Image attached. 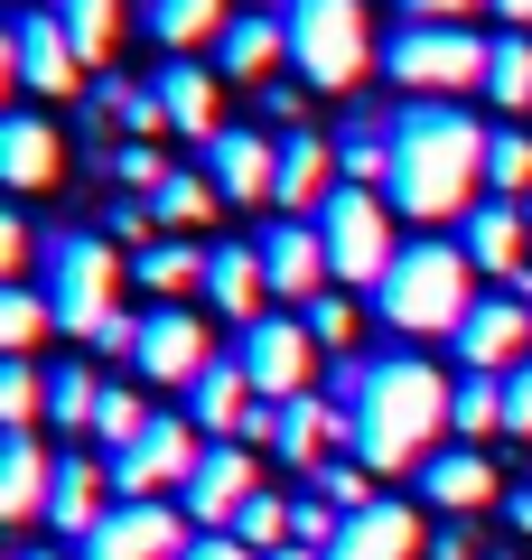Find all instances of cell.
<instances>
[{
	"label": "cell",
	"instance_id": "f6af8a7d",
	"mask_svg": "<svg viewBox=\"0 0 532 560\" xmlns=\"http://www.w3.org/2000/svg\"><path fill=\"white\" fill-rule=\"evenodd\" d=\"M402 20H420V28H476V20H495V0H402Z\"/></svg>",
	"mask_w": 532,
	"mask_h": 560
},
{
	"label": "cell",
	"instance_id": "ffe728a7",
	"mask_svg": "<svg viewBox=\"0 0 532 560\" xmlns=\"http://www.w3.org/2000/svg\"><path fill=\"white\" fill-rule=\"evenodd\" d=\"M206 300H216V318L234 327H253V318H271V271H262V243H206Z\"/></svg>",
	"mask_w": 532,
	"mask_h": 560
},
{
	"label": "cell",
	"instance_id": "f546056e",
	"mask_svg": "<svg viewBox=\"0 0 532 560\" xmlns=\"http://www.w3.org/2000/svg\"><path fill=\"white\" fill-rule=\"evenodd\" d=\"M216 178H206V168H169V178H159V197H150V215H159V234H197L206 215H216Z\"/></svg>",
	"mask_w": 532,
	"mask_h": 560
},
{
	"label": "cell",
	"instance_id": "db71d44e",
	"mask_svg": "<svg viewBox=\"0 0 532 560\" xmlns=\"http://www.w3.org/2000/svg\"><path fill=\"white\" fill-rule=\"evenodd\" d=\"M10 560H66V551H10Z\"/></svg>",
	"mask_w": 532,
	"mask_h": 560
},
{
	"label": "cell",
	"instance_id": "7bdbcfd3",
	"mask_svg": "<svg viewBox=\"0 0 532 560\" xmlns=\"http://www.w3.org/2000/svg\"><path fill=\"white\" fill-rule=\"evenodd\" d=\"M336 533H346V514H336L317 486H309V495H290V541H299V551H336Z\"/></svg>",
	"mask_w": 532,
	"mask_h": 560
},
{
	"label": "cell",
	"instance_id": "9f6ffc18",
	"mask_svg": "<svg viewBox=\"0 0 532 560\" xmlns=\"http://www.w3.org/2000/svg\"><path fill=\"white\" fill-rule=\"evenodd\" d=\"M523 215H532V197H523Z\"/></svg>",
	"mask_w": 532,
	"mask_h": 560
},
{
	"label": "cell",
	"instance_id": "e0dca14e",
	"mask_svg": "<svg viewBox=\"0 0 532 560\" xmlns=\"http://www.w3.org/2000/svg\"><path fill=\"white\" fill-rule=\"evenodd\" d=\"M150 94H159V113H169V131H187V140L234 131V121H224V75H216V57H159Z\"/></svg>",
	"mask_w": 532,
	"mask_h": 560
},
{
	"label": "cell",
	"instance_id": "44dd1931",
	"mask_svg": "<svg viewBox=\"0 0 532 560\" xmlns=\"http://www.w3.org/2000/svg\"><path fill=\"white\" fill-rule=\"evenodd\" d=\"M206 178H216V197L224 206H253V197H271L280 187V140H262V131H216L206 140Z\"/></svg>",
	"mask_w": 532,
	"mask_h": 560
},
{
	"label": "cell",
	"instance_id": "c3c4849f",
	"mask_svg": "<svg viewBox=\"0 0 532 560\" xmlns=\"http://www.w3.org/2000/svg\"><path fill=\"white\" fill-rule=\"evenodd\" d=\"M0 261H10V271H28V261H38V253H28V215H20V206L0 215Z\"/></svg>",
	"mask_w": 532,
	"mask_h": 560
},
{
	"label": "cell",
	"instance_id": "836d02e7",
	"mask_svg": "<svg viewBox=\"0 0 532 560\" xmlns=\"http://www.w3.org/2000/svg\"><path fill=\"white\" fill-rule=\"evenodd\" d=\"M449 430H458V448L486 440V430H505V374H458V393H449Z\"/></svg>",
	"mask_w": 532,
	"mask_h": 560
},
{
	"label": "cell",
	"instance_id": "ba28073f",
	"mask_svg": "<svg viewBox=\"0 0 532 560\" xmlns=\"http://www.w3.org/2000/svg\"><path fill=\"white\" fill-rule=\"evenodd\" d=\"M197 458H206V440H197V420H177V411H159L150 430H140L131 448H113V486H122V504H169V495H187V477H197Z\"/></svg>",
	"mask_w": 532,
	"mask_h": 560
},
{
	"label": "cell",
	"instance_id": "ee69618b",
	"mask_svg": "<svg viewBox=\"0 0 532 560\" xmlns=\"http://www.w3.org/2000/svg\"><path fill=\"white\" fill-rule=\"evenodd\" d=\"M317 495H327L336 514H365V504H374V467L365 458H327L317 467Z\"/></svg>",
	"mask_w": 532,
	"mask_h": 560
},
{
	"label": "cell",
	"instance_id": "d590c367",
	"mask_svg": "<svg viewBox=\"0 0 532 560\" xmlns=\"http://www.w3.org/2000/svg\"><path fill=\"white\" fill-rule=\"evenodd\" d=\"M486 197H532V131L523 121H495V150H486Z\"/></svg>",
	"mask_w": 532,
	"mask_h": 560
},
{
	"label": "cell",
	"instance_id": "e575fe53",
	"mask_svg": "<svg viewBox=\"0 0 532 560\" xmlns=\"http://www.w3.org/2000/svg\"><path fill=\"white\" fill-rule=\"evenodd\" d=\"M38 337H57V308H47L38 280H10V290H0V346H10V355H28Z\"/></svg>",
	"mask_w": 532,
	"mask_h": 560
},
{
	"label": "cell",
	"instance_id": "f907efd6",
	"mask_svg": "<svg viewBox=\"0 0 532 560\" xmlns=\"http://www.w3.org/2000/svg\"><path fill=\"white\" fill-rule=\"evenodd\" d=\"M495 20H505V28H523V38H532V0H495Z\"/></svg>",
	"mask_w": 532,
	"mask_h": 560
},
{
	"label": "cell",
	"instance_id": "7dc6e473",
	"mask_svg": "<svg viewBox=\"0 0 532 560\" xmlns=\"http://www.w3.org/2000/svg\"><path fill=\"white\" fill-rule=\"evenodd\" d=\"M505 430H513V440H532V364H523V374H505Z\"/></svg>",
	"mask_w": 532,
	"mask_h": 560
},
{
	"label": "cell",
	"instance_id": "11a10c76",
	"mask_svg": "<svg viewBox=\"0 0 532 560\" xmlns=\"http://www.w3.org/2000/svg\"><path fill=\"white\" fill-rule=\"evenodd\" d=\"M253 10H262V0H253ZM271 10H280V0H271Z\"/></svg>",
	"mask_w": 532,
	"mask_h": 560
},
{
	"label": "cell",
	"instance_id": "ab89813d",
	"mask_svg": "<svg viewBox=\"0 0 532 560\" xmlns=\"http://www.w3.org/2000/svg\"><path fill=\"white\" fill-rule=\"evenodd\" d=\"M0 420H10V430H38V420H47V374L28 355L0 364Z\"/></svg>",
	"mask_w": 532,
	"mask_h": 560
},
{
	"label": "cell",
	"instance_id": "8992f818",
	"mask_svg": "<svg viewBox=\"0 0 532 560\" xmlns=\"http://www.w3.org/2000/svg\"><path fill=\"white\" fill-rule=\"evenodd\" d=\"M486 66H495V38L486 28H420L402 20L383 38V75L420 103H449V94H486Z\"/></svg>",
	"mask_w": 532,
	"mask_h": 560
},
{
	"label": "cell",
	"instance_id": "2e32d148",
	"mask_svg": "<svg viewBox=\"0 0 532 560\" xmlns=\"http://www.w3.org/2000/svg\"><path fill=\"white\" fill-rule=\"evenodd\" d=\"M187 551H197V533H187L177 504H113V523L76 560H187Z\"/></svg>",
	"mask_w": 532,
	"mask_h": 560
},
{
	"label": "cell",
	"instance_id": "603a6c76",
	"mask_svg": "<svg viewBox=\"0 0 532 560\" xmlns=\"http://www.w3.org/2000/svg\"><path fill=\"white\" fill-rule=\"evenodd\" d=\"M57 168H66V140H57V121H47L38 103H20V113L0 121V178L20 187V197H38V187H57Z\"/></svg>",
	"mask_w": 532,
	"mask_h": 560
},
{
	"label": "cell",
	"instance_id": "74e56055",
	"mask_svg": "<svg viewBox=\"0 0 532 560\" xmlns=\"http://www.w3.org/2000/svg\"><path fill=\"white\" fill-rule=\"evenodd\" d=\"M94 103H103V113H113L131 140H159V131H169L159 94H150V84H131V75H103V84H94Z\"/></svg>",
	"mask_w": 532,
	"mask_h": 560
},
{
	"label": "cell",
	"instance_id": "9a60e30c",
	"mask_svg": "<svg viewBox=\"0 0 532 560\" xmlns=\"http://www.w3.org/2000/svg\"><path fill=\"white\" fill-rule=\"evenodd\" d=\"M253 243H262V271H271V300H290V308L327 300L336 261H327V234H317V215H280V224H262Z\"/></svg>",
	"mask_w": 532,
	"mask_h": 560
},
{
	"label": "cell",
	"instance_id": "3957f363",
	"mask_svg": "<svg viewBox=\"0 0 532 560\" xmlns=\"http://www.w3.org/2000/svg\"><path fill=\"white\" fill-rule=\"evenodd\" d=\"M467 271H476V261L458 253V243H402V261H393V271H383V290H374L383 327H393L402 346L458 337V327H467V308H476Z\"/></svg>",
	"mask_w": 532,
	"mask_h": 560
},
{
	"label": "cell",
	"instance_id": "4316f807",
	"mask_svg": "<svg viewBox=\"0 0 532 560\" xmlns=\"http://www.w3.org/2000/svg\"><path fill=\"white\" fill-rule=\"evenodd\" d=\"M420 551V514L402 495H374L365 514H346V533H336L327 560H412Z\"/></svg>",
	"mask_w": 532,
	"mask_h": 560
},
{
	"label": "cell",
	"instance_id": "d6a6232c",
	"mask_svg": "<svg viewBox=\"0 0 532 560\" xmlns=\"http://www.w3.org/2000/svg\"><path fill=\"white\" fill-rule=\"evenodd\" d=\"M57 28H66V47L84 66H103L122 47V0H57Z\"/></svg>",
	"mask_w": 532,
	"mask_h": 560
},
{
	"label": "cell",
	"instance_id": "6da1fadb",
	"mask_svg": "<svg viewBox=\"0 0 532 560\" xmlns=\"http://www.w3.org/2000/svg\"><path fill=\"white\" fill-rule=\"evenodd\" d=\"M449 393L430 355L393 346V355H346L336 364V411H346V458H365L374 477L439 458V430H449Z\"/></svg>",
	"mask_w": 532,
	"mask_h": 560
},
{
	"label": "cell",
	"instance_id": "484cf974",
	"mask_svg": "<svg viewBox=\"0 0 532 560\" xmlns=\"http://www.w3.org/2000/svg\"><path fill=\"white\" fill-rule=\"evenodd\" d=\"M271 66H290V28H280V10H234V28L216 38V75L224 84H262Z\"/></svg>",
	"mask_w": 532,
	"mask_h": 560
},
{
	"label": "cell",
	"instance_id": "816d5d0a",
	"mask_svg": "<svg viewBox=\"0 0 532 560\" xmlns=\"http://www.w3.org/2000/svg\"><path fill=\"white\" fill-rule=\"evenodd\" d=\"M505 514H513V533H532V486H523V495L505 504Z\"/></svg>",
	"mask_w": 532,
	"mask_h": 560
},
{
	"label": "cell",
	"instance_id": "9c48e42d",
	"mask_svg": "<svg viewBox=\"0 0 532 560\" xmlns=\"http://www.w3.org/2000/svg\"><path fill=\"white\" fill-rule=\"evenodd\" d=\"M253 448H271V458H290L299 477H317V467L346 448V411H336L327 393H290V401H253V430H243Z\"/></svg>",
	"mask_w": 532,
	"mask_h": 560
},
{
	"label": "cell",
	"instance_id": "f5cc1de1",
	"mask_svg": "<svg viewBox=\"0 0 532 560\" xmlns=\"http://www.w3.org/2000/svg\"><path fill=\"white\" fill-rule=\"evenodd\" d=\"M271 560H327V551H299V541H290V551H271Z\"/></svg>",
	"mask_w": 532,
	"mask_h": 560
},
{
	"label": "cell",
	"instance_id": "681fc988",
	"mask_svg": "<svg viewBox=\"0 0 532 560\" xmlns=\"http://www.w3.org/2000/svg\"><path fill=\"white\" fill-rule=\"evenodd\" d=\"M187 560H262V551H243L234 533H197V551H187Z\"/></svg>",
	"mask_w": 532,
	"mask_h": 560
},
{
	"label": "cell",
	"instance_id": "5b68a950",
	"mask_svg": "<svg viewBox=\"0 0 532 560\" xmlns=\"http://www.w3.org/2000/svg\"><path fill=\"white\" fill-rule=\"evenodd\" d=\"M280 28H290V66L317 94H355L365 66H374V20L365 0H280Z\"/></svg>",
	"mask_w": 532,
	"mask_h": 560
},
{
	"label": "cell",
	"instance_id": "f35d334b",
	"mask_svg": "<svg viewBox=\"0 0 532 560\" xmlns=\"http://www.w3.org/2000/svg\"><path fill=\"white\" fill-rule=\"evenodd\" d=\"M150 420H159V411H150L140 383H103V411H94V440H103V448H131Z\"/></svg>",
	"mask_w": 532,
	"mask_h": 560
},
{
	"label": "cell",
	"instance_id": "8d00e7d4",
	"mask_svg": "<svg viewBox=\"0 0 532 560\" xmlns=\"http://www.w3.org/2000/svg\"><path fill=\"white\" fill-rule=\"evenodd\" d=\"M486 103H505V113H532V38H523V28H505V38H495Z\"/></svg>",
	"mask_w": 532,
	"mask_h": 560
},
{
	"label": "cell",
	"instance_id": "7c38bea8",
	"mask_svg": "<svg viewBox=\"0 0 532 560\" xmlns=\"http://www.w3.org/2000/svg\"><path fill=\"white\" fill-rule=\"evenodd\" d=\"M458 374H523L532 364V300L505 290V300H476L467 327H458Z\"/></svg>",
	"mask_w": 532,
	"mask_h": 560
},
{
	"label": "cell",
	"instance_id": "7402d4cb",
	"mask_svg": "<svg viewBox=\"0 0 532 560\" xmlns=\"http://www.w3.org/2000/svg\"><path fill=\"white\" fill-rule=\"evenodd\" d=\"M523 243H532V215H523V206H513V197H486V206H476V215L467 224H458V253H467L476 261V271H495V280H513V290H523Z\"/></svg>",
	"mask_w": 532,
	"mask_h": 560
},
{
	"label": "cell",
	"instance_id": "f1b7e54d",
	"mask_svg": "<svg viewBox=\"0 0 532 560\" xmlns=\"http://www.w3.org/2000/svg\"><path fill=\"white\" fill-rule=\"evenodd\" d=\"M420 495H430L439 514H476V504H495V467L476 458V448H439V458L420 467Z\"/></svg>",
	"mask_w": 532,
	"mask_h": 560
},
{
	"label": "cell",
	"instance_id": "bcb514c9",
	"mask_svg": "<svg viewBox=\"0 0 532 560\" xmlns=\"http://www.w3.org/2000/svg\"><path fill=\"white\" fill-rule=\"evenodd\" d=\"M113 178L131 187V197H159V178H169V160H159L150 140H131V150H113Z\"/></svg>",
	"mask_w": 532,
	"mask_h": 560
},
{
	"label": "cell",
	"instance_id": "83f0119b",
	"mask_svg": "<svg viewBox=\"0 0 532 560\" xmlns=\"http://www.w3.org/2000/svg\"><path fill=\"white\" fill-rule=\"evenodd\" d=\"M140 28H150L169 57H197V47L216 57V38L234 28V10H224V0H140Z\"/></svg>",
	"mask_w": 532,
	"mask_h": 560
},
{
	"label": "cell",
	"instance_id": "4fadbf2b",
	"mask_svg": "<svg viewBox=\"0 0 532 560\" xmlns=\"http://www.w3.org/2000/svg\"><path fill=\"white\" fill-rule=\"evenodd\" d=\"M206 364H216V327H206L197 308L159 300L150 318H140V355H131V374H140V383H197Z\"/></svg>",
	"mask_w": 532,
	"mask_h": 560
},
{
	"label": "cell",
	"instance_id": "4dcf8cb0",
	"mask_svg": "<svg viewBox=\"0 0 532 560\" xmlns=\"http://www.w3.org/2000/svg\"><path fill=\"white\" fill-rule=\"evenodd\" d=\"M94 411H103V374L94 364H47V420H57L66 440H76V430H94Z\"/></svg>",
	"mask_w": 532,
	"mask_h": 560
},
{
	"label": "cell",
	"instance_id": "30bf717a",
	"mask_svg": "<svg viewBox=\"0 0 532 560\" xmlns=\"http://www.w3.org/2000/svg\"><path fill=\"white\" fill-rule=\"evenodd\" d=\"M234 355H243V374H253V393L262 401H290V393H317V355H327V346L309 337V318H299V308H271V318H253L234 337Z\"/></svg>",
	"mask_w": 532,
	"mask_h": 560
},
{
	"label": "cell",
	"instance_id": "cb8c5ba5",
	"mask_svg": "<svg viewBox=\"0 0 532 560\" xmlns=\"http://www.w3.org/2000/svg\"><path fill=\"white\" fill-rule=\"evenodd\" d=\"M253 374H243V355H216L206 364L197 383H187V420H197L206 440H243V430H253Z\"/></svg>",
	"mask_w": 532,
	"mask_h": 560
},
{
	"label": "cell",
	"instance_id": "8fae6325",
	"mask_svg": "<svg viewBox=\"0 0 532 560\" xmlns=\"http://www.w3.org/2000/svg\"><path fill=\"white\" fill-rule=\"evenodd\" d=\"M262 448L253 440H206V458H197V477H187V495H177V514L197 523V533H234V514L262 495Z\"/></svg>",
	"mask_w": 532,
	"mask_h": 560
},
{
	"label": "cell",
	"instance_id": "1f68e13d",
	"mask_svg": "<svg viewBox=\"0 0 532 560\" xmlns=\"http://www.w3.org/2000/svg\"><path fill=\"white\" fill-rule=\"evenodd\" d=\"M131 271L150 280V290H206V243L197 234H159L131 253Z\"/></svg>",
	"mask_w": 532,
	"mask_h": 560
},
{
	"label": "cell",
	"instance_id": "d6986e66",
	"mask_svg": "<svg viewBox=\"0 0 532 560\" xmlns=\"http://www.w3.org/2000/svg\"><path fill=\"white\" fill-rule=\"evenodd\" d=\"M336 187H346V160H336V140H327V131H309V121H299V131H280V187H271L280 215H317Z\"/></svg>",
	"mask_w": 532,
	"mask_h": 560
},
{
	"label": "cell",
	"instance_id": "277c9868",
	"mask_svg": "<svg viewBox=\"0 0 532 560\" xmlns=\"http://www.w3.org/2000/svg\"><path fill=\"white\" fill-rule=\"evenodd\" d=\"M47 308H57V337H76V346H103L131 308H122V253H113V234H76L66 224L57 243H47Z\"/></svg>",
	"mask_w": 532,
	"mask_h": 560
},
{
	"label": "cell",
	"instance_id": "ac0fdd59",
	"mask_svg": "<svg viewBox=\"0 0 532 560\" xmlns=\"http://www.w3.org/2000/svg\"><path fill=\"white\" fill-rule=\"evenodd\" d=\"M113 504H122L113 467H94V458H76V448H66V458H57V486H47V533L94 541L103 523H113Z\"/></svg>",
	"mask_w": 532,
	"mask_h": 560
},
{
	"label": "cell",
	"instance_id": "5bb4252c",
	"mask_svg": "<svg viewBox=\"0 0 532 560\" xmlns=\"http://www.w3.org/2000/svg\"><path fill=\"white\" fill-rule=\"evenodd\" d=\"M10 75H20V94H38V103H66V94H76L84 57L66 47V28H57L47 0H28L20 20H10Z\"/></svg>",
	"mask_w": 532,
	"mask_h": 560
},
{
	"label": "cell",
	"instance_id": "d4e9b609",
	"mask_svg": "<svg viewBox=\"0 0 532 560\" xmlns=\"http://www.w3.org/2000/svg\"><path fill=\"white\" fill-rule=\"evenodd\" d=\"M47 486H57V448H47L38 430H10V440H0V514L47 523Z\"/></svg>",
	"mask_w": 532,
	"mask_h": 560
},
{
	"label": "cell",
	"instance_id": "b9f144b4",
	"mask_svg": "<svg viewBox=\"0 0 532 560\" xmlns=\"http://www.w3.org/2000/svg\"><path fill=\"white\" fill-rule=\"evenodd\" d=\"M299 318H309V337L327 346L336 364H346V355H355V337H365V318H355V300H346V290H327V300H309Z\"/></svg>",
	"mask_w": 532,
	"mask_h": 560
},
{
	"label": "cell",
	"instance_id": "52a82bcc",
	"mask_svg": "<svg viewBox=\"0 0 532 560\" xmlns=\"http://www.w3.org/2000/svg\"><path fill=\"white\" fill-rule=\"evenodd\" d=\"M317 234H327V261H336L346 290H383V271L402 261L393 197H383V187H336V197L317 206Z\"/></svg>",
	"mask_w": 532,
	"mask_h": 560
},
{
	"label": "cell",
	"instance_id": "60d3db41",
	"mask_svg": "<svg viewBox=\"0 0 532 560\" xmlns=\"http://www.w3.org/2000/svg\"><path fill=\"white\" fill-rule=\"evenodd\" d=\"M234 541H243V551H262V560L290 551V495H253V504L234 514Z\"/></svg>",
	"mask_w": 532,
	"mask_h": 560
},
{
	"label": "cell",
	"instance_id": "7a4b0ae2",
	"mask_svg": "<svg viewBox=\"0 0 532 560\" xmlns=\"http://www.w3.org/2000/svg\"><path fill=\"white\" fill-rule=\"evenodd\" d=\"M486 150H495V131L467 103H402L393 113V168H383L393 215L467 224L486 206Z\"/></svg>",
	"mask_w": 532,
	"mask_h": 560
}]
</instances>
